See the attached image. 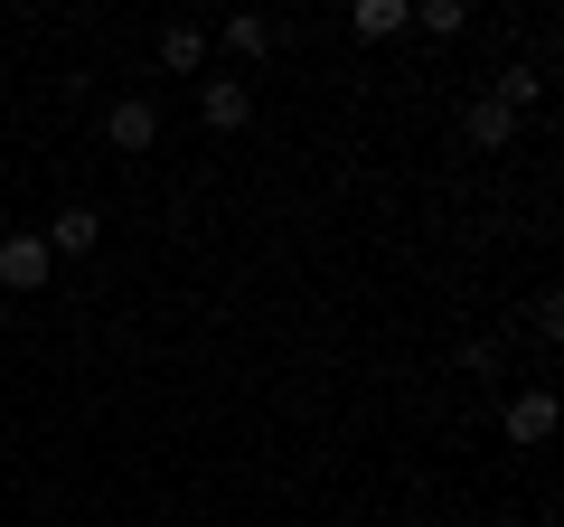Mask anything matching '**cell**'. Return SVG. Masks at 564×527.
Listing matches in <instances>:
<instances>
[{"label":"cell","mask_w":564,"mask_h":527,"mask_svg":"<svg viewBox=\"0 0 564 527\" xmlns=\"http://www.w3.org/2000/svg\"><path fill=\"white\" fill-rule=\"evenodd\" d=\"M536 95H545V76H536V66H499V95H489V104H499V114L518 122V114H536Z\"/></svg>","instance_id":"obj_8"},{"label":"cell","mask_w":564,"mask_h":527,"mask_svg":"<svg viewBox=\"0 0 564 527\" xmlns=\"http://www.w3.org/2000/svg\"><path fill=\"white\" fill-rule=\"evenodd\" d=\"M348 29H358L367 47H377V39H404V29H414V0H358V20H348Z\"/></svg>","instance_id":"obj_6"},{"label":"cell","mask_w":564,"mask_h":527,"mask_svg":"<svg viewBox=\"0 0 564 527\" xmlns=\"http://www.w3.org/2000/svg\"><path fill=\"white\" fill-rule=\"evenodd\" d=\"M414 29H423V39H462L470 10H462V0H414Z\"/></svg>","instance_id":"obj_10"},{"label":"cell","mask_w":564,"mask_h":527,"mask_svg":"<svg viewBox=\"0 0 564 527\" xmlns=\"http://www.w3.org/2000/svg\"><path fill=\"white\" fill-rule=\"evenodd\" d=\"M508 443H545V433H555V396H545V386H527V396H508Z\"/></svg>","instance_id":"obj_4"},{"label":"cell","mask_w":564,"mask_h":527,"mask_svg":"<svg viewBox=\"0 0 564 527\" xmlns=\"http://www.w3.org/2000/svg\"><path fill=\"white\" fill-rule=\"evenodd\" d=\"M217 39H226V57H245V66H254V57H273V20H226Z\"/></svg>","instance_id":"obj_9"},{"label":"cell","mask_w":564,"mask_h":527,"mask_svg":"<svg viewBox=\"0 0 564 527\" xmlns=\"http://www.w3.org/2000/svg\"><path fill=\"white\" fill-rule=\"evenodd\" d=\"M104 142H113V151H151V142H161V114H151L141 95H122L113 114H104Z\"/></svg>","instance_id":"obj_3"},{"label":"cell","mask_w":564,"mask_h":527,"mask_svg":"<svg viewBox=\"0 0 564 527\" xmlns=\"http://www.w3.org/2000/svg\"><path fill=\"white\" fill-rule=\"evenodd\" d=\"M47 273H57V255H47V236H39V226L0 236V292H47Z\"/></svg>","instance_id":"obj_1"},{"label":"cell","mask_w":564,"mask_h":527,"mask_svg":"<svg viewBox=\"0 0 564 527\" xmlns=\"http://www.w3.org/2000/svg\"><path fill=\"white\" fill-rule=\"evenodd\" d=\"M39 236H47V255H95L104 217H95V207H57V226H39Z\"/></svg>","instance_id":"obj_5"},{"label":"cell","mask_w":564,"mask_h":527,"mask_svg":"<svg viewBox=\"0 0 564 527\" xmlns=\"http://www.w3.org/2000/svg\"><path fill=\"white\" fill-rule=\"evenodd\" d=\"M198 114H207V132H245V114H254L245 76H198Z\"/></svg>","instance_id":"obj_2"},{"label":"cell","mask_w":564,"mask_h":527,"mask_svg":"<svg viewBox=\"0 0 564 527\" xmlns=\"http://www.w3.org/2000/svg\"><path fill=\"white\" fill-rule=\"evenodd\" d=\"M462 132H470L480 151H508V132H518V122H508L499 104H470V122H462Z\"/></svg>","instance_id":"obj_11"},{"label":"cell","mask_w":564,"mask_h":527,"mask_svg":"<svg viewBox=\"0 0 564 527\" xmlns=\"http://www.w3.org/2000/svg\"><path fill=\"white\" fill-rule=\"evenodd\" d=\"M161 66H170V76H198V66H207V29H198V20L161 29Z\"/></svg>","instance_id":"obj_7"}]
</instances>
